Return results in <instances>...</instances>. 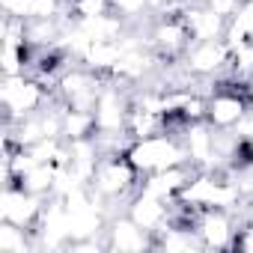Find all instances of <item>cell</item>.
I'll return each mask as SVG.
<instances>
[{"label":"cell","mask_w":253,"mask_h":253,"mask_svg":"<svg viewBox=\"0 0 253 253\" xmlns=\"http://www.w3.org/2000/svg\"><path fill=\"white\" fill-rule=\"evenodd\" d=\"M125 211H128L152 235H158L161 229H167L170 220H173V203H167L161 197H152L146 191H137L128 203H125Z\"/></svg>","instance_id":"cell-8"},{"label":"cell","mask_w":253,"mask_h":253,"mask_svg":"<svg viewBox=\"0 0 253 253\" xmlns=\"http://www.w3.org/2000/svg\"><path fill=\"white\" fill-rule=\"evenodd\" d=\"M125 158L134 164V170L140 176H149V173H158V170L191 161L182 134H173V131H161V134H152V137L131 140L125 146Z\"/></svg>","instance_id":"cell-2"},{"label":"cell","mask_w":253,"mask_h":253,"mask_svg":"<svg viewBox=\"0 0 253 253\" xmlns=\"http://www.w3.org/2000/svg\"><path fill=\"white\" fill-rule=\"evenodd\" d=\"M36 9V0H0V12L6 18H18V21H30Z\"/></svg>","instance_id":"cell-13"},{"label":"cell","mask_w":253,"mask_h":253,"mask_svg":"<svg viewBox=\"0 0 253 253\" xmlns=\"http://www.w3.org/2000/svg\"><path fill=\"white\" fill-rule=\"evenodd\" d=\"M110 6L125 24H143L155 12V0H110Z\"/></svg>","instance_id":"cell-12"},{"label":"cell","mask_w":253,"mask_h":253,"mask_svg":"<svg viewBox=\"0 0 253 253\" xmlns=\"http://www.w3.org/2000/svg\"><path fill=\"white\" fill-rule=\"evenodd\" d=\"M57 92L45 84H39L30 75H3L0 81V104H3V122L27 119L39 110H45Z\"/></svg>","instance_id":"cell-3"},{"label":"cell","mask_w":253,"mask_h":253,"mask_svg":"<svg viewBox=\"0 0 253 253\" xmlns=\"http://www.w3.org/2000/svg\"><path fill=\"white\" fill-rule=\"evenodd\" d=\"M104 247L110 253H137V250H155V235L146 232L128 211L110 214L104 223Z\"/></svg>","instance_id":"cell-6"},{"label":"cell","mask_w":253,"mask_h":253,"mask_svg":"<svg viewBox=\"0 0 253 253\" xmlns=\"http://www.w3.org/2000/svg\"><path fill=\"white\" fill-rule=\"evenodd\" d=\"M194 229L203 241V250H232L241 217L229 209H200Z\"/></svg>","instance_id":"cell-5"},{"label":"cell","mask_w":253,"mask_h":253,"mask_svg":"<svg viewBox=\"0 0 253 253\" xmlns=\"http://www.w3.org/2000/svg\"><path fill=\"white\" fill-rule=\"evenodd\" d=\"M51 197H39V194H30L24 188H15V185H3V200H0V220H9L15 226H24V229H33L39 226L42 220V211L48 206Z\"/></svg>","instance_id":"cell-7"},{"label":"cell","mask_w":253,"mask_h":253,"mask_svg":"<svg viewBox=\"0 0 253 253\" xmlns=\"http://www.w3.org/2000/svg\"><path fill=\"white\" fill-rule=\"evenodd\" d=\"M140 182L143 176L134 170V164L125 158V149L122 152H107L101 155L92 179H89V194L107 209V217L116 211L113 206H125L137 191H140Z\"/></svg>","instance_id":"cell-1"},{"label":"cell","mask_w":253,"mask_h":253,"mask_svg":"<svg viewBox=\"0 0 253 253\" xmlns=\"http://www.w3.org/2000/svg\"><path fill=\"white\" fill-rule=\"evenodd\" d=\"M63 107V140H84V137H95V116L92 110H78V107Z\"/></svg>","instance_id":"cell-11"},{"label":"cell","mask_w":253,"mask_h":253,"mask_svg":"<svg viewBox=\"0 0 253 253\" xmlns=\"http://www.w3.org/2000/svg\"><path fill=\"white\" fill-rule=\"evenodd\" d=\"M232 63V45L226 39H206V42H191V48L182 57V66L191 78L197 81H214L229 72Z\"/></svg>","instance_id":"cell-4"},{"label":"cell","mask_w":253,"mask_h":253,"mask_svg":"<svg viewBox=\"0 0 253 253\" xmlns=\"http://www.w3.org/2000/svg\"><path fill=\"white\" fill-rule=\"evenodd\" d=\"M185 21H188V30L194 36V42L226 39V33H229V21L223 15H217L214 9H209L203 0H194V3L185 6Z\"/></svg>","instance_id":"cell-10"},{"label":"cell","mask_w":253,"mask_h":253,"mask_svg":"<svg viewBox=\"0 0 253 253\" xmlns=\"http://www.w3.org/2000/svg\"><path fill=\"white\" fill-rule=\"evenodd\" d=\"M194 173H197V167H194L191 161H188V164H176V167H167V170H158V173L143 176L140 191L173 203V200H179V197L185 194V188H188V182L194 179Z\"/></svg>","instance_id":"cell-9"}]
</instances>
